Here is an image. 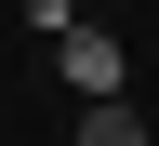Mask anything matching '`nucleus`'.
Here are the masks:
<instances>
[{
	"instance_id": "1",
	"label": "nucleus",
	"mask_w": 159,
	"mask_h": 146,
	"mask_svg": "<svg viewBox=\"0 0 159 146\" xmlns=\"http://www.w3.org/2000/svg\"><path fill=\"white\" fill-rule=\"evenodd\" d=\"M53 40H66V80H80V93H133V53H119L106 27H80V13H66Z\"/></svg>"
},
{
	"instance_id": "2",
	"label": "nucleus",
	"mask_w": 159,
	"mask_h": 146,
	"mask_svg": "<svg viewBox=\"0 0 159 146\" xmlns=\"http://www.w3.org/2000/svg\"><path fill=\"white\" fill-rule=\"evenodd\" d=\"M80 146H146V120L119 106V93H80Z\"/></svg>"
}]
</instances>
